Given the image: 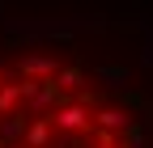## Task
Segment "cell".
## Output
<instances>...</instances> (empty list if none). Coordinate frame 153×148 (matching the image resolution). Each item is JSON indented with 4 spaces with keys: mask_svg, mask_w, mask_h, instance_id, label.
<instances>
[{
    "mask_svg": "<svg viewBox=\"0 0 153 148\" xmlns=\"http://www.w3.org/2000/svg\"><path fill=\"white\" fill-rule=\"evenodd\" d=\"M0 148H153V26L0 0Z\"/></svg>",
    "mask_w": 153,
    "mask_h": 148,
    "instance_id": "6da1fadb",
    "label": "cell"
}]
</instances>
